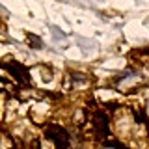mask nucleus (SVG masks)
<instances>
[{
  "label": "nucleus",
  "instance_id": "7ed1b4c3",
  "mask_svg": "<svg viewBox=\"0 0 149 149\" xmlns=\"http://www.w3.org/2000/svg\"><path fill=\"white\" fill-rule=\"evenodd\" d=\"M4 69L6 71L11 73V77H13V80H15L17 84H21V86H28L30 84V74H28V69L26 67H22L21 63H4Z\"/></svg>",
  "mask_w": 149,
  "mask_h": 149
},
{
  "label": "nucleus",
  "instance_id": "f257e3e1",
  "mask_svg": "<svg viewBox=\"0 0 149 149\" xmlns=\"http://www.w3.org/2000/svg\"><path fill=\"white\" fill-rule=\"evenodd\" d=\"M45 136L54 143L56 149H71L69 142V132L60 125H47L45 127Z\"/></svg>",
  "mask_w": 149,
  "mask_h": 149
},
{
  "label": "nucleus",
  "instance_id": "f03ea898",
  "mask_svg": "<svg viewBox=\"0 0 149 149\" xmlns=\"http://www.w3.org/2000/svg\"><path fill=\"white\" fill-rule=\"evenodd\" d=\"M91 125H93V132L97 134V138L104 140L110 136V119L106 116L104 110H97L91 118Z\"/></svg>",
  "mask_w": 149,
  "mask_h": 149
},
{
  "label": "nucleus",
  "instance_id": "20e7f679",
  "mask_svg": "<svg viewBox=\"0 0 149 149\" xmlns=\"http://www.w3.org/2000/svg\"><path fill=\"white\" fill-rule=\"evenodd\" d=\"M26 39H28V43L32 41V45H30V47H34V49H39V47H41V39H39L37 36H34V34H28V36H26Z\"/></svg>",
  "mask_w": 149,
  "mask_h": 149
}]
</instances>
